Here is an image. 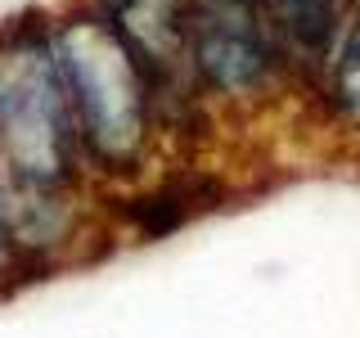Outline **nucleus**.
<instances>
[{"label":"nucleus","instance_id":"nucleus-1","mask_svg":"<svg viewBox=\"0 0 360 338\" xmlns=\"http://www.w3.org/2000/svg\"><path fill=\"white\" fill-rule=\"evenodd\" d=\"M50 50L72 104L82 154L108 176L140 172L153 131V90L99 9L50 23Z\"/></svg>","mask_w":360,"mask_h":338},{"label":"nucleus","instance_id":"nucleus-2","mask_svg":"<svg viewBox=\"0 0 360 338\" xmlns=\"http://www.w3.org/2000/svg\"><path fill=\"white\" fill-rule=\"evenodd\" d=\"M72 104L50 50V27L9 23L0 27V167H9L18 189L68 194L77 180Z\"/></svg>","mask_w":360,"mask_h":338},{"label":"nucleus","instance_id":"nucleus-3","mask_svg":"<svg viewBox=\"0 0 360 338\" xmlns=\"http://www.w3.org/2000/svg\"><path fill=\"white\" fill-rule=\"evenodd\" d=\"M185 45L194 82L239 99L270 86L279 45L257 0H185Z\"/></svg>","mask_w":360,"mask_h":338},{"label":"nucleus","instance_id":"nucleus-4","mask_svg":"<svg viewBox=\"0 0 360 338\" xmlns=\"http://www.w3.org/2000/svg\"><path fill=\"white\" fill-rule=\"evenodd\" d=\"M99 14L117 32V41L140 63L153 99L167 95L176 104L189 99V45H185V0H99Z\"/></svg>","mask_w":360,"mask_h":338},{"label":"nucleus","instance_id":"nucleus-5","mask_svg":"<svg viewBox=\"0 0 360 338\" xmlns=\"http://www.w3.org/2000/svg\"><path fill=\"white\" fill-rule=\"evenodd\" d=\"M279 45V59L324 68L347 32V0H257Z\"/></svg>","mask_w":360,"mask_h":338},{"label":"nucleus","instance_id":"nucleus-6","mask_svg":"<svg viewBox=\"0 0 360 338\" xmlns=\"http://www.w3.org/2000/svg\"><path fill=\"white\" fill-rule=\"evenodd\" d=\"M333 99L347 118L360 122V18L342 32L333 50Z\"/></svg>","mask_w":360,"mask_h":338},{"label":"nucleus","instance_id":"nucleus-7","mask_svg":"<svg viewBox=\"0 0 360 338\" xmlns=\"http://www.w3.org/2000/svg\"><path fill=\"white\" fill-rule=\"evenodd\" d=\"M189 212H194V199H189L185 189H158V194L140 199L135 225H140L149 239H162V234H172V230H180V225L189 221Z\"/></svg>","mask_w":360,"mask_h":338},{"label":"nucleus","instance_id":"nucleus-8","mask_svg":"<svg viewBox=\"0 0 360 338\" xmlns=\"http://www.w3.org/2000/svg\"><path fill=\"white\" fill-rule=\"evenodd\" d=\"M18 262V248H14V194L5 189L0 180V275Z\"/></svg>","mask_w":360,"mask_h":338},{"label":"nucleus","instance_id":"nucleus-9","mask_svg":"<svg viewBox=\"0 0 360 338\" xmlns=\"http://www.w3.org/2000/svg\"><path fill=\"white\" fill-rule=\"evenodd\" d=\"M347 5H356V9H360V0H347Z\"/></svg>","mask_w":360,"mask_h":338}]
</instances>
